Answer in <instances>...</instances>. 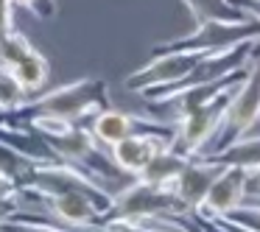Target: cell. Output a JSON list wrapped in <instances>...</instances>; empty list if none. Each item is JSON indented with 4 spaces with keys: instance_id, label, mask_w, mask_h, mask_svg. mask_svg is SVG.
I'll return each mask as SVG.
<instances>
[{
    "instance_id": "obj_3",
    "label": "cell",
    "mask_w": 260,
    "mask_h": 232,
    "mask_svg": "<svg viewBox=\"0 0 260 232\" xmlns=\"http://www.w3.org/2000/svg\"><path fill=\"white\" fill-rule=\"evenodd\" d=\"M254 40H260V23H254V20H246V23H202L190 34L154 45L151 53H218Z\"/></svg>"
},
{
    "instance_id": "obj_8",
    "label": "cell",
    "mask_w": 260,
    "mask_h": 232,
    "mask_svg": "<svg viewBox=\"0 0 260 232\" xmlns=\"http://www.w3.org/2000/svg\"><path fill=\"white\" fill-rule=\"evenodd\" d=\"M246 182H249V171L235 168V165H221V171L215 174L204 202L199 204L196 215H202V218H221L230 210H235L238 204L246 202Z\"/></svg>"
},
{
    "instance_id": "obj_24",
    "label": "cell",
    "mask_w": 260,
    "mask_h": 232,
    "mask_svg": "<svg viewBox=\"0 0 260 232\" xmlns=\"http://www.w3.org/2000/svg\"><path fill=\"white\" fill-rule=\"evenodd\" d=\"M14 196H20L17 185H14V182H9L6 176H0V198H14Z\"/></svg>"
},
{
    "instance_id": "obj_17",
    "label": "cell",
    "mask_w": 260,
    "mask_h": 232,
    "mask_svg": "<svg viewBox=\"0 0 260 232\" xmlns=\"http://www.w3.org/2000/svg\"><path fill=\"white\" fill-rule=\"evenodd\" d=\"M25 101H28V92L20 87V81L14 79L12 73L0 70V107H3V112L23 107Z\"/></svg>"
},
{
    "instance_id": "obj_16",
    "label": "cell",
    "mask_w": 260,
    "mask_h": 232,
    "mask_svg": "<svg viewBox=\"0 0 260 232\" xmlns=\"http://www.w3.org/2000/svg\"><path fill=\"white\" fill-rule=\"evenodd\" d=\"M34 51V45H31L28 40H25V34H20V31H12V34H6L3 40H0V70H12L14 64H20L28 53Z\"/></svg>"
},
{
    "instance_id": "obj_26",
    "label": "cell",
    "mask_w": 260,
    "mask_h": 232,
    "mask_svg": "<svg viewBox=\"0 0 260 232\" xmlns=\"http://www.w3.org/2000/svg\"><path fill=\"white\" fill-rule=\"evenodd\" d=\"M0 112H3V107H0Z\"/></svg>"
},
{
    "instance_id": "obj_11",
    "label": "cell",
    "mask_w": 260,
    "mask_h": 232,
    "mask_svg": "<svg viewBox=\"0 0 260 232\" xmlns=\"http://www.w3.org/2000/svg\"><path fill=\"white\" fill-rule=\"evenodd\" d=\"M202 159H210L215 165H235V168H243V171H257L260 168V135H246V137H238L235 143H230L226 148L210 154V157H202Z\"/></svg>"
},
{
    "instance_id": "obj_25",
    "label": "cell",
    "mask_w": 260,
    "mask_h": 232,
    "mask_svg": "<svg viewBox=\"0 0 260 232\" xmlns=\"http://www.w3.org/2000/svg\"><path fill=\"white\" fill-rule=\"evenodd\" d=\"M0 232H9V229H6V226H0Z\"/></svg>"
},
{
    "instance_id": "obj_10",
    "label": "cell",
    "mask_w": 260,
    "mask_h": 232,
    "mask_svg": "<svg viewBox=\"0 0 260 232\" xmlns=\"http://www.w3.org/2000/svg\"><path fill=\"white\" fill-rule=\"evenodd\" d=\"M218 171H221V165L210 162V159H202V157L190 159L182 168V174L171 185V193H174L176 204L182 207V215L199 210V204L204 202V196H207V190H210V185H213Z\"/></svg>"
},
{
    "instance_id": "obj_21",
    "label": "cell",
    "mask_w": 260,
    "mask_h": 232,
    "mask_svg": "<svg viewBox=\"0 0 260 232\" xmlns=\"http://www.w3.org/2000/svg\"><path fill=\"white\" fill-rule=\"evenodd\" d=\"M232 6L238 9V12H243L249 20H254V23H260V0H230Z\"/></svg>"
},
{
    "instance_id": "obj_14",
    "label": "cell",
    "mask_w": 260,
    "mask_h": 232,
    "mask_svg": "<svg viewBox=\"0 0 260 232\" xmlns=\"http://www.w3.org/2000/svg\"><path fill=\"white\" fill-rule=\"evenodd\" d=\"M9 73L14 76V79L20 81V87H23L25 92H37V90H42V87L48 84V76H51V68H48V59L42 56L40 51H31L28 56L23 59L20 64H14Z\"/></svg>"
},
{
    "instance_id": "obj_5",
    "label": "cell",
    "mask_w": 260,
    "mask_h": 232,
    "mask_svg": "<svg viewBox=\"0 0 260 232\" xmlns=\"http://www.w3.org/2000/svg\"><path fill=\"white\" fill-rule=\"evenodd\" d=\"M202 53H151L143 68L126 76V90L137 92H151V90H168L185 81L199 64Z\"/></svg>"
},
{
    "instance_id": "obj_13",
    "label": "cell",
    "mask_w": 260,
    "mask_h": 232,
    "mask_svg": "<svg viewBox=\"0 0 260 232\" xmlns=\"http://www.w3.org/2000/svg\"><path fill=\"white\" fill-rule=\"evenodd\" d=\"M193 23H246V14L238 12L230 0H182Z\"/></svg>"
},
{
    "instance_id": "obj_18",
    "label": "cell",
    "mask_w": 260,
    "mask_h": 232,
    "mask_svg": "<svg viewBox=\"0 0 260 232\" xmlns=\"http://www.w3.org/2000/svg\"><path fill=\"white\" fill-rule=\"evenodd\" d=\"M226 224H235V226H243L249 232H260V204L257 202H243L238 204L235 210H230L226 215H221Z\"/></svg>"
},
{
    "instance_id": "obj_15",
    "label": "cell",
    "mask_w": 260,
    "mask_h": 232,
    "mask_svg": "<svg viewBox=\"0 0 260 232\" xmlns=\"http://www.w3.org/2000/svg\"><path fill=\"white\" fill-rule=\"evenodd\" d=\"M34 168H37L34 162H28L23 154H17L12 146H6V143L0 140V176H6L9 182H14L20 193L31 185Z\"/></svg>"
},
{
    "instance_id": "obj_23",
    "label": "cell",
    "mask_w": 260,
    "mask_h": 232,
    "mask_svg": "<svg viewBox=\"0 0 260 232\" xmlns=\"http://www.w3.org/2000/svg\"><path fill=\"white\" fill-rule=\"evenodd\" d=\"M246 202H260V168L249 174V182H246Z\"/></svg>"
},
{
    "instance_id": "obj_7",
    "label": "cell",
    "mask_w": 260,
    "mask_h": 232,
    "mask_svg": "<svg viewBox=\"0 0 260 232\" xmlns=\"http://www.w3.org/2000/svg\"><path fill=\"white\" fill-rule=\"evenodd\" d=\"M171 143H174V131H137V135H129L126 140L115 143L109 148V157L126 176L137 179L143 168Z\"/></svg>"
},
{
    "instance_id": "obj_12",
    "label": "cell",
    "mask_w": 260,
    "mask_h": 232,
    "mask_svg": "<svg viewBox=\"0 0 260 232\" xmlns=\"http://www.w3.org/2000/svg\"><path fill=\"white\" fill-rule=\"evenodd\" d=\"M187 162H190V157H185V154H179L174 146H168V148H162V151H159L157 157L146 165V168H143V174L137 176V179L148 182V185L171 187Z\"/></svg>"
},
{
    "instance_id": "obj_19",
    "label": "cell",
    "mask_w": 260,
    "mask_h": 232,
    "mask_svg": "<svg viewBox=\"0 0 260 232\" xmlns=\"http://www.w3.org/2000/svg\"><path fill=\"white\" fill-rule=\"evenodd\" d=\"M12 6H20L25 12H31L37 20H53L59 12L56 0H12Z\"/></svg>"
},
{
    "instance_id": "obj_9",
    "label": "cell",
    "mask_w": 260,
    "mask_h": 232,
    "mask_svg": "<svg viewBox=\"0 0 260 232\" xmlns=\"http://www.w3.org/2000/svg\"><path fill=\"white\" fill-rule=\"evenodd\" d=\"M40 202L45 204L48 215L56 218L59 224L68 226V229H90V226H98L104 221V213L98 210V204L92 202L87 193H79V190L45 196V198H40Z\"/></svg>"
},
{
    "instance_id": "obj_1",
    "label": "cell",
    "mask_w": 260,
    "mask_h": 232,
    "mask_svg": "<svg viewBox=\"0 0 260 232\" xmlns=\"http://www.w3.org/2000/svg\"><path fill=\"white\" fill-rule=\"evenodd\" d=\"M104 107H109V87L104 79H79L73 84H62L56 90L45 92L40 98H31L23 107L0 112V123H14L25 126L34 118H56L64 123H81L87 126V120L95 112H101Z\"/></svg>"
},
{
    "instance_id": "obj_6",
    "label": "cell",
    "mask_w": 260,
    "mask_h": 232,
    "mask_svg": "<svg viewBox=\"0 0 260 232\" xmlns=\"http://www.w3.org/2000/svg\"><path fill=\"white\" fill-rule=\"evenodd\" d=\"M87 129L95 137L98 146L112 148L115 143L126 140L129 135H137V131H174V123L148 120V118H140V115H129V112H120V109L104 107L101 112H95L87 120Z\"/></svg>"
},
{
    "instance_id": "obj_2",
    "label": "cell",
    "mask_w": 260,
    "mask_h": 232,
    "mask_svg": "<svg viewBox=\"0 0 260 232\" xmlns=\"http://www.w3.org/2000/svg\"><path fill=\"white\" fill-rule=\"evenodd\" d=\"M257 123H260V62H252L246 79L232 90L226 112H224V118H221V126H218L213 143L207 146V151H204L202 157H210V154L226 148L230 143H235L238 137L252 135V129Z\"/></svg>"
},
{
    "instance_id": "obj_4",
    "label": "cell",
    "mask_w": 260,
    "mask_h": 232,
    "mask_svg": "<svg viewBox=\"0 0 260 232\" xmlns=\"http://www.w3.org/2000/svg\"><path fill=\"white\" fill-rule=\"evenodd\" d=\"M154 215H182V207L176 204L171 187L132 179L129 185H123L115 193V204L104 215V221H143L154 218Z\"/></svg>"
},
{
    "instance_id": "obj_20",
    "label": "cell",
    "mask_w": 260,
    "mask_h": 232,
    "mask_svg": "<svg viewBox=\"0 0 260 232\" xmlns=\"http://www.w3.org/2000/svg\"><path fill=\"white\" fill-rule=\"evenodd\" d=\"M14 31V6L12 0H0V40Z\"/></svg>"
},
{
    "instance_id": "obj_22",
    "label": "cell",
    "mask_w": 260,
    "mask_h": 232,
    "mask_svg": "<svg viewBox=\"0 0 260 232\" xmlns=\"http://www.w3.org/2000/svg\"><path fill=\"white\" fill-rule=\"evenodd\" d=\"M17 210H20V196H14V198H0V226L6 224V221L12 218Z\"/></svg>"
}]
</instances>
